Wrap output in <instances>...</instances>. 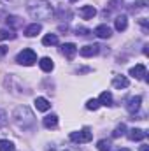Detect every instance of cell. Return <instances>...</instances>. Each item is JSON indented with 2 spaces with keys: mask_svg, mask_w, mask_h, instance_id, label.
Segmentation results:
<instances>
[{
  "mask_svg": "<svg viewBox=\"0 0 149 151\" xmlns=\"http://www.w3.org/2000/svg\"><path fill=\"white\" fill-rule=\"evenodd\" d=\"M27 11L34 19H51L53 16V5L47 0H28Z\"/></svg>",
  "mask_w": 149,
  "mask_h": 151,
  "instance_id": "1",
  "label": "cell"
},
{
  "mask_svg": "<svg viewBox=\"0 0 149 151\" xmlns=\"http://www.w3.org/2000/svg\"><path fill=\"white\" fill-rule=\"evenodd\" d=\"M12 118H14V121L21 127V128H28V127H32L34 125V114L32 111L27 107V106H19V107H16V111L12 114Z\"/></svg>",
  "mask_w": 149,
  "mask_h": 151,
  "instance_id": "2",
  "label": "cell"
},
{
  "mask_svg": "<svg viewBox=\"0 0 149 151\" xmlns=\"http://www.w3.org/2000/svg\"><path fill=\"white\" fill-rule=\"evenodd\" d=\"M16 62H18L19 65L30 67V65H34V63L37 62V55H35V51H34V49H23V51H19V53H18Z\"/></svg>",
  "mask_w": 149,
  "mask_h": 151,
  "instance_id": "3",
  "label": "cell"
},
{
  "mask_svg": "<svg viewBox=\"0 0 149 151\" xmlns=\"http://www.w3.org/2000/svg\"><path fill=\"white\" fill-rule=\"evenodd\" d=\"M93 139V134L90 130H81V132H72L70 134V141L75 144H84V142H90Z\"/></svg>",
  "mask_w": 149,
  "mask_h": 151,
  "instance_id": "4",
  "label": "cell"
},
{
  "mask_svg": "<svg viewBox=\"0 0 149 151\" xmlns=\"http://www.w3.org/2000/svg\"><path fill=\"white\" fill-rule=\"evenodd\" d=\"M98 53H100V46L98 44H86V46H82L79 49V55L84 56V58H91V56H95Z\"/></svg>",
  "mask_w": 149,
  "mask_h": 151,
  "instance_id": "5",
  "label": "cell"
},
{
  "mask_svg": "<svg viewBox=\"0 0 149 151\" xmlns=\"http://www.w3.org/2000/svg\"><path fill=\"white\" fill-rule=\"evenodd\" d=\"M75 53H77V46L72 44V42H65V44L62 46V55H63L65 58L72 60V58L75 56Z\"/></svg>",
  "mask_w": 149,
  "mask_h": 151,
  "instance_id": "6",
  "label": "cell"
},
{
  "mask_svg": "<svg viewBox=\"0 0 149 151\" xmlns=\"http://www.w3.org/2000/svg\"><path fill=\"white\" fill-rule=\"evenodd\" d=\"M95 14H97V9L93 5H82L79 9V16L82 19H91V18H95Z\"/></svg>",
  "mask_w": 149,
  "mask_h": 151,
  "instance_id": "7",
  "label": "cell"
},
{
  "mask_svg": "<svg viewBox=\"0 0 149 151\" xmlns=\"http://www.w3.org/2000/svg\"><path fill=\"white\" fill-rule=\"evenodd\" d=\"M140 102H142V97H132L130 100H128V104H126V109H128V113L135 114L139 109H140Z\"/></svg>",
  "mask_w": 149,
  "mask_h": 151,
  "instance_id": "8",
  "label": "cell"
},
{
  "mask_svg": "<svg viewBox=\"0 0 149 151\" xmlns=\"http://www.w3.org/2000/svg\"><path fill=\"white\" fill-rule=\"evenodd\" d=\"M93 34L100 39H109L112 35V30H111V27H107V25H98V27L93 30Z\"/></svg>",
  "mask_w": 149,
  "mask_h": 151,
  "instance_id": "9",
  "label": "cell"
},
{
  "mask_svg": "<svg viewBox=\"0 0 149 151\" xmlns=\"http://www.w3.org/2000/svg\"><path fill=\"white\" fill-rule=\"evenodd\" d=\"M130 76H133L135 79H144L146 77V65L144 63H139L135 67L130 69Z\"/></svg>",
  "mask_w": 149,
  "mask_h": 151,
  "instance_id": "10",
  "label": "cell"
},
{
  "mask_svg": "<svg viewBox=\"0 0 149 151\" xmlns=\"http://www.w3.org/2000/svg\"><path fill=\"white\" fill-rule=\"evenodd\" d=\"M128 137H130L132 141H142V139L148 137V132L142 130V128H132L130 134H128Z\"/></svg>",
  "mask_w": 149,
  "mask_h": 151,
  "instance_id": "11",
  "label": "cell"
},
{
  "mask_svg": "<svg viewBox=\"0 0 149 151\" xmlns=\"http://www.w3.org/2000/svg\"><path fill=\"white\" fill-rule=\"evenodd\" d=\"M34 104H35V109H37V111H42V113L51 109V104H49V100H47V99H44V97H37Z\"/></svg>",
  "mask_w": 149,
  "mask_h": 151,
  "instance_id": "12",
  "label": "cell"
},
{
  "mask_svg": "<svg viewBox=\"0 0 149 151\" xmlns=\"http://www.w3.org/2000/svg\"><path fill=\"white\" fill-rule=\"evenodd\" d=\"M114 27H116L117 32H125L126 27H128V18H126L125 14H123V16H117V18L114 19Z\"/></svg>",
  "mask_w": 149,
  "mask_h": 151,
  "instance_id": "13",
  "label": "cell"
},
{
  "mask_svg": "<svg viewBox=\"0 0 149 151\" xmlns=\"http://www.w3.org/2000/svg\"><path fill=\"white\" fill-rule=\"evenodd\" d=\"M128 84H130V81H128V77H125V76H116V77L112 79V86L117 88V90L128 88Z\"/></svg>",
  "mask_w": 149,
  "mask_h": 151,
  "instance_id": "14",
  "label": "cell"
},
{
  "mask_svg": "<svg viewBox=\"0 0 149 151\" xmlns=\"http://www.w3.org/2000/svg\"><path fill=\"white\" fill-rule=\"evenodd\" d=\"M40 30H42V25L40 23H32V25H28L25 28V35L27 37H35L37 34H40Z\"/></svg>",
  "mask_w": 149,
  "mask_h": 151,
  "instance_id": "15",
  "label": "cell"
},
{
  "mask_svg": "<svg viewBox=\"0 0 149 151\" xmlns=\"http://www.w3.org/2000/svg\"><path fill=\"white\" fill-rule=\"evenodd\" d=\"M39 65H40V69H42L44 72H51V70L54 69V63H53V60H51L49 56H44V58H40Z\"/></svg>",
  "mask_w": 149,
  "mask_h": 151,
  "instance_id": "16",
  "label": "cell"
},
{
  "mask_svg": "<svg viewBox=\"0 0 149 151\" xmlns=\"http://www.w3.org/2000/svg\"><path fill=\"white\" fill-rule=\"evenodd\" d=\"M42 123H44L46 128H56V127H58V116H56V114H49V116L44 118Z\"/></svg>",
  "mask_w": 149,
  "mask_h": 151,
  "instance_id": "17",
  "label": "cell"
},
{
  "mask_svg": "<svg viewBox=\"0 0 149 151\" xmlns=\"http://www.w3.org/2000/svg\"><path fill=\"white\" fill-rule=\"evenodd\" d=\"M98 102H100V106H112V93L111 91H102L100 93V97H98Z\"/></svg>",
  "mask_w": 149,
  "mask_h": 151,
  "instance_id": "18",
  "label": "cell"
},
{
  "mask_svg": "<svg viewBox=\"0 0 149 151\" xmlns=\"http://www.w3.org/2000/svg\"><path fill=\"white\" fill-rule=\"evenodd\" d=\"M42 44H44V46H56V44H58V35H56V34H47V35H44Z\"/></svg>",
  "mask_w": 149,
  "mask_h": 151,
  "instance_id": "19",
  "label": "cell"
},
{
  "mask_svg": "<svg viewBox=\"0 0 149 151\" xmlns=\"http://www.w3.org/2000/svg\"><path fill=\"white\" fill-rule=\"evenodd\" d=\"M7 39H16V34L12 28H0V40H7Z\"/></svg>",
  "mask_w": 149,
  "mask_h": 151,
  "instance_id": "20",
  "label": "cell"
},
{
  "mask_svg": "<svg viewBox=\"0 0 149 151\" xmlns=\"http://www.w3.org/2000/svg\"><path fill=\"white\" fill-rule=\"evenodd\" d=\"M97 148L98 151H111V141L109 139H102L97 142Z\"/></svg>",
  "mask_w": 149,
  "mask_h": 151,
  "instance_id": "21",
  "label": "cell"
},
{
  "mask_svg": "<svg viewBox=\"0 0 149 151\" xmlns=\"http://www.w3.org/2000/svg\"><path fill=\"white\" fill-rule=\"evenodd\" d=\"M0 151H14V144L7 139H2L0 141Z\"/></svg>",
  "mask_w": 149,
  "mask_h": 151,
  "instance_id": "22",
  "label": "cell"
},
{
  "mask_svg": "<svg viewBox=\"0 0 149 151\" xmlns=\"http://www.w3.org/2000/svg\"><path fill=\"white\" fill-rule=\"evenodd\" d=\"M125 132H126V125H125V123H121V125H117V127L114 128L112 137H121V135H125Z\"/></svg>",
  "mask_w": 149,
  "mask_h": 151,
  "instance_id": "23",
  "label": "cell"
},
{
  "mask_svg": "<svg viewBox=\"0 0 149 151\" xmlns=\"http://www.w3.org/2000/svg\"><path fill=\"white\" fill-rule=\"evenodd\" d=\"M148 5V2L146 0H139V2H133L132 5H130V11L132 12H135V11H139V9H144Z\"/></svg>",
  "mask_w": 149,
  "mask_h": 151,
  "instance_id": "24",
  "label": "cell"
},
{
  "mask_svg": "<svg viewBox=\"0 0 149 151\" xmlns=\"http://www.w3.org/2000/svg\"><path fill=\"white\" fill-rule=\"evenodd\" d=\"M100 107V102L97 100V99H90L88 102H86V109H90V111H97Z\"/></svg>",
  "mask_w": 149,
  "mask_h": 151,
  "instance_id": "25",
  "label": "cell"
},
{
  "mask_svg": "<svg viewBox=\"0 0 149 151\" xmlns=\"http://www.w3.org/2000/svg\"><path fill=\"white\" fill-rule=\"evenodd\" d=\"M75 34L81 35V37H86V35H90L91 32H90L88 28H84V27H77V28H75Z\"/></svg>",
  "mask_w": 149,
  "mask_h": 151,
  "instance_id": "26",
  "label": "cell"
},
{
  "mask_svg": "<svg viewBox=\"0 0 149 151\" xmlns=\"http://www.w3.org/2000/svg\"><path fill=\"white\" fill-rule=\"evenodd\" d=\"M7 25L18 27V25H19V18H16V16H7Z\"/></svg>",
  "mask_w": 149,
  "mask_h": 151,
  "instance_id": "27",
  "label": "cell"
},
{
  "mask_svg": "<svg viewBox=\"0 0 149 151\" xmlns=\"http://www.w3.org/2000/svg\"><path fill=\"white\" fill-rule=\"evenodd\" d=\"M121 4H123V0H111V2H109V7H111V9H116V7H119Z\"/></svg>",
  "mask_w": 149,
  "mask_h": 151,
  "instance_id": "28",
  "label": "cell"
},
{
  "mask_svg": "<svg viewBox=\"0 0 149 151\" xmlns=\"http://www.w3.org/2000/svg\"><path fill=\"white\" fill-rule=\"evenodd\" d=\"M7 114L4 113V111H0V127H4V125H7V118H5Z\"/></svg>",
  "mask_w": 149,
  "mask_h": 151,
  "instance_id": "29",
  "label": "cell"
},
{
  "mask_svg": "<svg viewBox=\"0 0 149 151\" xmlns=\"http://www.w3.org/2000/svg\"><path fill=\"white\" fill-rule=\"evenodd\" d=\"M56 151H81V150H77L74 146H62V148H58Z\"/></svg>",
  "mask_w": 149,
  "mask_h": 151,
  "instance_id": "30",
  "label": "cell"
},
{
  "mask_svg": "<svg viewBox=\"0 0 149 151\" xmlns=\"http://www.w3.org/2000/svg\"><path fill=\"white\" fill-rule=\"evenodd\" d=\"M5 51H7V47H5V46H0V55H4Z\"/></svg>",
  "mask_w": 149,
  "mask_h": 151,
  "instance_id": "31",
  "label": "cell"
},
{
  "mask_svg": "<svg viewBox=\"0 0 149 151\" xmlns=\"http://www.w3.org/2000/svg\"><path fill=\"white\" fill-rule=\"evenodd\" d=\"M140 151H149V146H146V144H144V146H140Z\"/></svg>",
  "mask_w": 149,
  "mask_h": 151,
  "instance_id": "32",
  "label": "cell"
},
{
  "mask_svg": "<svg viewBox=\"0 0 149 151\" xmlns=\"http://www.w3.org/2000/svg\"><path fill=\"white\" fill-rule=\"evenodd\" d=\"M117 151H130L128 148H123V150H117Z\"/></svg>",
  "mask_w": 149,
  "mask_h": 151,
  "instance_id": "33",
  "label": "cell"
},
{
  "mask_svg": "<svg viewBox=\"0 0 149 151\" xmlns=\"http://www.w3.org/2000/svg\"><path fill=\"white\" fill-rule=\"evenodd\" d=\"M70 2H72V4H74V2H77V0H70Z\"/></svg>",
  "mask_w": 149,
  "mask_h": 151,
  "instance_id": "34",
  "label": "cell"
},
{
  "mask_svg": "<svg viewBox=\"0 0 149 151\" xmlns=\"http://www.w3.org/2000/svg\"><path fill=\"white\" fill-rule=\"evenodd\" d=\"M5 2H9V0H5Z\"/></svg>",
  "mask_w": 149,
  "mask_h": 151,
  "instance_id": "35",
  "label": "cell"
}]
</instances>
